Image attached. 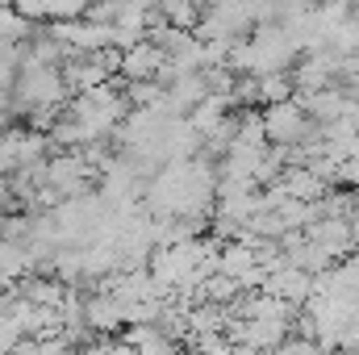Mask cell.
Masks as SVG:
<instances>
[{
  "label": "cell",
  "mask_w": 359,
  "mask_h": 355,
  "mask_svg": "<svg viewBox=\"0 0 359 355\" xmlns=\"http://www.w3.org/2000/svg\"><path fill=\"white\" fill-rule=\"evenodd\" d=\"M305 239L318 243L326 255L334 260H347L355 251V217H313L305 226Z\"/></svg>",
  "instance_id": "obj_1"
},
{
  "label": "cell",
  "mask_w": 359,
  "mask_h": 355,
  "mask_svg": "<svg viewBox=\"0 0 359 355\" xmlns=\"http://www.w3.org/2000/svg\"><path fill=\"white\" fill-rule=\"evenodd\" d=\"M168 67V51L155 38H142L138 46H130L121 55V80H159V72Z\"/></svg>",
  "instance_id": "obj_2"
},
{
  "label": "cell",
  "mask_w": 359,
  "mask_h": 355,
  "mask_svg": "<svg viewBox=\"0 0 359 355\" xmlns=\"http://www.w3.org/2000/svg\"><path fill=\"white\" fill-rule=\"evenodd\" d=\"M268 355H330L318 339H309V335H288L280 347H271Z\"/></svg>",
  "instance_id": "obj_3"
},
{
  "label": "cell",
  "mask_w": 359,
  "mask_h": 355,
  "mask_svg": "<svg viewBox=\"0 0 359 355\" xmlns=\"http://www.w3.org/2000/svg\"><path fill=\"white\" fill-rule=\"evenodd\" d=\"M339 188H359V159H347V163H339V176H334Z\"/></svg>",
  "instance_id": "obj_4"
},
{
  "label": "cell",
  "mask_w": 359,
  "mask_h": 355,
  "mask_svg": "<svg viewBox=\"0 0 359 355\" xmlns=\"http://www.w3.org/2000/svg\"><path fill=\"white\" fill-rule=\"evenodd\" d=\"M230 355H268V351H259V347H251V343H234Z\"/></svg>",
  "instance_id": "obj_5"
},
{
  "label": "cell",
  "mask_w": 359,
  "mask_h": 355,
  "mask_svg": "<svg viewBox=\"0 0 359 355\" xmlns=\"http://www.w3.org/2000/svg\"><path fill=\"white\" fill-rule=\"evenodd\" d=\"M351 121H355V126H359V105H355V113H351Z\"/></svg>",
  "instance_id": "obj_6"
}]
</instances>
